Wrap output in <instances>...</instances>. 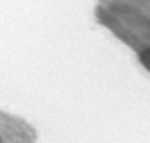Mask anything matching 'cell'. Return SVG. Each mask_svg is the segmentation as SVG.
Returning a JSON list of instances; mask_svg holds the SVG:
<instances>
[{
    "instance_id": "1",
    "label": "cell",
    "mask_w": 150,
    "mask_h": 143,
    "mask_svg": "<svg viewBox=\"0 0 150 143\" xmlns=\"http://www.w3.org/2000/svg\"><path fill=\"white\" fill-rule=\"evenodd\" d=\"M141 62L148 68H150V49H146L145 51L141 54Z\"/></svg>"
}]
</instances>
